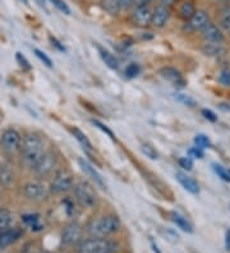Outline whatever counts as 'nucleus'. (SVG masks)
Segmentation results:
<instances>
[{"mask_svg":"<svg viewBox=\"0 0 230 253\" xmlns=\"http://www.w3.org/2000/svg\"><path fill=\"white\" fill-rule=\"evenodd\" d=\"M22 156L26 165L34 168L44 155V141L36 133H28L26 134L23 143L21 147Z\"/></svg>","mask_w":230,"mask_h":253,"instance_id":"f257e3e1","label":"nucleus"},{"mask_svg":"<svg viewBox=\"0 0 230 253\" xmlns=\"http://www.w3.org/2000/svg\"><path fill=\"white\" fill-rule=\"evenodd\" d=\"M120 225H122V222H120L119 217L115 215H106V216L93 220L89 225L87 230L92 238H106L117 233L120 229Z\"/></svg>","mask_w":230,"mask_h":253,"instance_id":"f03ea898","label":"nucleus"},{"mask_svg":"<svg viewBox=\"0 0 230 253\" xmlns=\"http://www.w3.org/2000/svg\"><path fill=\"white\" fill-rule=\"evenodd\" d=\"M118 244L106 238H91L82 241L78 246L80 253H114L117 251Z\"/></svg>","mask_w":230,"mask_h":253,"instance_id":"7ed1b4c3","label":"nucleus"},{"mask_svg":"<svg viewBox=\"0 0 230 253\" xmlns=\"http://www.w3.org/2000/svg\"><path fill=\"white\" fill-rule=\"evenodd\" d=\"M74 195L78 204L83 207H93L97 202V195L91 184L87 182H80L74 185Z\"/></svg>","mask_w":230,"mask_h":253,"instance_id":"20e7f679","label":"nucleus"},{"mask_svg":"<svg viewBox=\"0 0 230 253\" xmlns=\"http://www.w3.org/2000/svg\"><path fill=\"white\" fill-rule=\"evenodd\" d=\"M73 175L68 170H59L52 178L50 188H51V192L59 195V193H65V192L71 191L73 188Z\"/></svg>","mask_w":230,"mask_h":253,"instance_id":"39448f33","label":"nucleus"},{"mask_svg":"<svg viewBox=\"0 0 230 253\" xmlns=\"http://www.w3.org/2000/svg\"><path fill=\"white\" fill-rule=\"evenodd\" d=\"M0 142H1V147H3L6 154L13 155L21 150L22 137L18 130L10 128V129L4 130L3 134H1V138H0Z\"/></svg>","mask_w":230,"mask_h":253,"instance_id":"423d86ee","label":"nucleus"},{"mask_svg":"<svg viewBox=\"0 0 230 253\" xmlns=\"http://www.w3.org/2000/svg\"><path fill=\"white\" fill-rule=\"evenodd\" d=\"M56 155L52 151H46L44 152V155L41 156V159L37 161V164L34 167L35 171H36L37 175L45 176L49 175L52 170L55 169L56 167Z\"/></svg>","mask_w":230,"mask_h":253,"instance_id":"0eeeda50","label":"nucleus"},{"mask_svg":"<svg viewBox=\"0 0 230 253\" xmlns=\"http://www.w3.org/2000/svg\"><path fill=\"white\" fill-rule=\"evenodd\" d=\"M82 235H83V229L80 224H69L65 226L63 233H61V242L65 246H76L82 242Z\"/></svg>","mask_w":230,"mask_h":253,"instance_id":"6e6552de","label":"nucleus"},{"mask_svg":"<svg viewBox=\"0 0 230 253\" xmlns=\"http://www.w3.org/2000/svg\"><path fill=\"white\" fill-rule=\"evenodd\" d=\"M133 4V0H101L102 8L111 16H118L123 10L131 9Z\"/></svg>","mask_w":230,"mask_h":253,"instance_id":"1a4fd4ad","label":"nucleus"},{"mask_svg":"<svg viewBox=\"0 0 230 253\" xmlns=\"http://www.w3.org/2000/svg\"><path fill=\"white\" fill-rule=\"evenodd\" d=\"M151 18H152V12L148 8V5H137L133 10L132 19L136 25L139 27H147L151 25Z\"/></svg>","mask_w":230,"mask_h":253,"instance_id":"9d476101","label":"nucleus"},{"mask_svg":"<svg viewBox=\"0 0 230 253\" xmlns=\"http://www.w3.org/2000/svg\"><path fill=\"white\" fill-rule=\"evenodd\" d=\"M210 23V17L209 13L205 12V10L199 9L194 12V14L192 16V18L188 21L187 27L189 28L190 31H202L203 28Z\"/></svg>","mask_w":230,"mask_h":253,"instance_id":"9b49d317","label":"nucleus"},{"mask_svg":"<svg viewBox=\"0 0 230 253\" xmlns=\"http://www.w3.org/2000/svg\"><path fill=\"white\" fill-rule=\"evenodd\" d=\"M23 193L31 201H41L46 196V188L41 183L31 182L27 183L23 188Z\"/></svg>","mask_w":230,"mask_h":253,"instance_id":"f8f14e48","label":"nucleus"},{"mask_svg":"<svg viewBox=\"0 0 230 253\" xmlns=\"http://www.w3.org/2000/svg\"><path fill=\"white\" fill-rule=\"evenodd\" d=\"M22 237V230L18 228H8L0 232V248L9 247Z\"/></svg>","mask_w":230,"mask_h":253,"instance_id":"ddd939ff","label":"nucleus"},{"mask_svg":"<svg viewBox=\"0 0 230 253\" xmlns=\"http://www.w3.org/2000/svg\"><path fill=\"white\" fill-rule=\"evenodd\" d=\"M203 40L207 42H224V34L216 25L210 22L209 25L203 28L202 31Z\"/></svg>","mask_w":230,"mask_h":253,"instance_id":"4468645a","label":"nucleus"},{"mask_svg":"<svg viewBox=\"0 0 230 253\" xmlns=\"http://www.w3.org/2000/svg\"><path fill=\"white\" fill-rule=\"evenodd\" d=\"M175 4H177V12H178L179 18L184 19V21H189L196 12L193 0H177Z\"/></svg>","mask_w":230,"mask_h":253,"instance_id":"2eb2a0df","label":"nucleus"},{"mask_svg":"<svg viewBox=\"0 0 230 253\" xmlns=\"http://www.w3.org/2000/svg\"><path fill=\"white\" fill-rule=\"evenodd\" d=\"M169 17H170V10H169V8H166V6L164 5L157 6L156 9L152 12L151 25H152L153 27H157V28L164 27V25L168 22Z\"/></svg>","mask_w":230,"mask_h":253,"instance_id":"dca6fc26","label":"nucleus"},{"mask_svg":"<svg viewBox=\"0 0 230 253\" xmlns=\"http://www.w3.org/2000/svg\"><path fill=\"white\" fill-rule=\"evenodd\" d=\"M160 74L163 76L164 80L169 81V82L174 84L175 87L183 88V87L185 86V81L183 80L182 74L179 73L177 69H174V68H163L161 71H160Z\"/></svg>","mask_w":230,"mask_h":253,"instance_id":"f3484780","label":"nucleus"},{"mask_svg":"<svg viewBox=\"0 0 230 253\" xmlns=\"http://www.w3.org/2000/svg\"><path fill=\"white\" fill-rule=\"evenodd\" d=\"M78 164H80V167L82 168L83 171H85V173H86L87 175H89L90 178H91V179L98 185V187H101L102 189H106V185H105L104 179H102L101 175L98 174L97 170L92 167L91 164H89L86 160H83V159H80V160H78Z\"/></svg>","mask_w":230,"mask_h":253,"instance_id":"a211bd4d","label":"nucleus"},{"mask_svg":"<svg viewBox=\"0 0 230 253\" xmlns=\"http://www.w3.org/2000/svg\"><path fill=\"white\" fill-rule=\"evenodd\" d=\"M201 50L205 55L214 56V58L224 55L227 53V49L223 45V42H207V41H205Z\"/></svg>","mask_w":230,"mask_h":253,"instance_id":"6ab92c4d","label":"nucleus"},{"mask_svg":"<svg viewBox=\"0 0 230 253\" xmlns=\"http://www.w3.org/2000/svg\"><path fill=\"white\" fill-rule=\"evenodd\" d=\"M175 176H177L178 182L183 185L184 189H187V191L190 192L192 195H198V183H197L193 178H190V176H188L187 174L182 173V171H178V173L175 174Z\"/></svg>","mask_w":230,"mask_h":253,"instance_id":"aec40b11","label":"nucleus"},{"mask_svg":"<svg viewBox=\"0 0 230 253\" xmlns=\"http://www.w3.org/2000/svg\"><path fill=\"white\" fill-rule=\"evenodd\" d=\"M98 53H100V56H101L102 62L109 67L110 69H118L119 68V62H118V59L115 58V55L110 53V51H107L106 49H102V47L98 46Z\"/></svg>","mask_w":230,"mask_h":253,"instance_id":"412c9836","label":"nucleus"},{"mask_svg":"<svg viewBox=\"0 0 230 253\" xmlns=\"http://www.w3.org/2000/svg\"><path fill=\"white\" fill-rule=\"evenodd\" d=\"M22 221L25 222L26 225L30 226L32 230H40L43 228L40 222V216L37 213H26L22 216Z\"/></svg>","mask_w":230,"mask_h":253,"instance_id":"4be33fe9","label":"nucleus"},{"mask_svg":"<svg viewBox=\"0 0 230 253\" xmlns=\"http://www.w3.org/2000/svg\"><path fill=\"white\" fill-rule=\"evenodd\" d=\"M172 217H173V221H174L175 225L178 226L179 229H182L183 232H187V233L193 232L192 225H190L189 221H188L185 217H183L182 215H179V213H177V212H173Z\"/></svg>","mask_w":230,"mask_h":253,"instance_id":"5701e85b","label":"nucleus"},{"mask_svg":"<svg viewBox=\"0 0 230 253\" xmlns=\"http://www.w3.org/2000/svg\"><path fill=\"white\" fill-rule=\"evenodd\" d=\"M13 222V215L9 210L6 209H1L0 210V232L4 229L10 228Z\"/></svg>","mask_w":230,"mask_h":253,"instance_id":"b1692460","label":"nucleus"},{"mask_svg":"<svg viewBox=\"0 0 230 253\" xmlns=\"http://www.w3.org/2000/svg\"><path fill=\"white\" fill-rule=\"evenodd\" d=\"M13 183V173L8 167L0 168V184L3 187H9Z\"/></svg>","mask_w":230,"mask_h":253,"instance_id":"393cba45","label":"nucleus"},{"mask_svg":"<svg viewBox=\"0 0 230 253\" xmlns=\"http://www.w3.org/2000/svg\"><path fill=\"white\" fill-rule=\"evenodd\" d=\"M72 133H73V136L76 137L77 141H78V142H80L81 145H82L83 148H86V150L91 151V150H92V145H91V142H90V139L87 138L85 133L81 132V130L77 129V128H73V129H72Z\"/></svg>","mask_w":230,"mask_h":253,"instance_id":"a878e982","label":"nucleus"},{"mask_svg":"<svg viewBox=\"0 0 230 253\" xmlns=\"http://www.w3.org/2000/svg\"><path fill=\"white\" fill-rule=\"evenodd\" d=\"M194 143H196L197 147L199 148H209L211 147V142H210L209 137L205 136V134H197L194 137Z\"/></svg>","mask_w":230,"mask_h":253,"instance_id":"bb28decb","label":"nucleus"},{"mask_svg":"<svg viewBox=\"0 0 230 253\" xmlns=\"http://www.w3.org/2000/svg\"><path fill=\"white\" fill-rule=\"evenodd\" d=\"M215 173L220 176L221 179L225 180V182H230V170H228L227 168L221 167V165H214Z\"/></svg>","mask_w":230,"mask_h":253,"instance_id":"cd10ccee","label":"nucleus"},{"mask_svg":"<svg viewBox=\"0 0 230 253\" xmlns=\"http://www.w3.org/2000/svg\"><path fill=\"white\" fill-rule=\"evenodd\" d=\"M142 151H143V154L146 155L147 158L152 159V160L159 158V154H157V151L155 150V147L148 145V143H143V145H142Z\"/></svg>","mask_w":230,"mask_h":253,"instance_id":"c85d7f7f","label":"nucleus"},{"mask_svg":"<svg viewBox=\"0 0 230 253\" xmlns=\"http://www.w3.org/2000/svg\"><path fill=\"white\" fill-rule=\"evenodd\" d=\"M175 100L179 102H182V104H184V105L187 106H194L196 105V101H194L190 96L188 95H183V93H178V95H175Z\"/></svg>","mask_w":230,"mask_h":253,"instance_id":"c756f323","label":"nucleus"},{"mask_svg":"<svg viewBox=\"0 0 230 253\" xmlns=\"http://www.w3.org/2000/svg\"><path fill=\"white\" fill-rule=\"evenodd\" d=\"M141 72V68H139V65L136 64V63H132V64H129L128 67L126 68V76L128 78H135L136 76H138Z\"/></svg>","mask_w":230,"mask_h":253,"instance_id":"7c9ffc66","label":"nucleus"},{"mask_svg":"<svg viewBox=\"0 0 230 253\" xmlns=\"http://www.w3.org/2000/svg\"><path fill=\"white\" fill-rule=\"evenodd\" d=\"M50 1L54 4V6H55V8H58V9L60 10V12L64 13V14H68V16L71 14V9H69V6H68L67 4L63 1V0H50Z\"/></svg>","mask_w":230,"mask_h":253,"instance_id":"2f4dec72","label":"nucleus"},{"mask_svg":"<svg viewBox=\"0 0 230 253\" xmlns=\"http://www.w3.org/2000/svg\"><path fill=\"white\" fill-rule=\"evenodd\" d=\"M34 53L36 54L37 58L40 59L41 62H43L44 64L46 65V67H49V68H51V67H52V62H51V60H50V58L47 55H46L45 53H43V51H41V50H39V49H35Z\"/></svg>","mask_w":230,"mask_h":253,"instance_id":"473e14b6","label":"nucleus"},{"mask_svg":"<svg viewBox=\"0 0 230 253\" xmlns=\"http://www.w3.org/2000/svg\"><path fill=\"white\" fill-rule=\"evenodd\" d=\"M15 59H17V63H18L19 67H21L22 69H25V71H30V69H31L30 63H28L27 59H26L25 56L22 55L21 53L15 54Z\"/></svg>","mask_w":230,"mask_h":253,"instance_id":"72a5a7b5","label":"nucleus"},{"mask_svg":"<svg viewBox=\"0 0 230 253\" xmlns=\"http://www.w3.org/2000/svg\"><path fill=\"white\" fill-rule=\"evenodd\" d=\"M179 165L185 170L193 169V161L190 158H181L179 159Z\"/></svg>","mask_w":230,"mask_h":253,"instance_id":"f704fd0d","label":"nucleus"},{"mask_svg":"<svg viewBox=\"0 0 230 253\" xmlns=\"http://www.w3.org/2000/svg\"><path fill=\"white\" fill-rule=\"evenodd\" d=\"M92 123L95 124V126H97L98 129H101V130H102V132H104V133H106L107 136L110 137V138H111V139H115V137H114V133H113V132H111V130H110V129H109V128H107V126H105V124L100 123V122H98V121H92Z\"/></svg>","mask_w":230,"mask_h":253,"instance_id":"c9c22d12","label":"nucleus"},{"mask_svg":"<svg viewBox=\"0 0 230 253\" xmlns=\"http://www.w3.org/2000/svg\"><path fill=\"white\" fill-rule=\"evenodd\" d=\"M189 155L192 156V158H197V159H203V156H205L202 148L197 147V146H196V147L190 148Z\"/></svg>","mask_w":230,"mask_h":253,"instance_id":"e433bc0d","label":"nucleus"},{"mask_svg":"<svg viewBox=\"0 0 230 253\" xmlns=\"http://www.w3.org/2000/svg\"><path fill=\"white\" fill-rule=\"evenodd\" d=\"M220 82L225 86H230V71H223L220 73Z\"/></svg>","mask_w":230,"mask_h":253,"instance_id":"4c0bfd02","label":"nucleus"},{"mask_svg":"<svg viewBox=\"0 0 230 253\" xmlns=\"http://www.w3.org/2000/svg\"><path fill=\"white\" fill-rule=\"evenodd\" d=\"M202 115L206 118V119H209L210 122H216V121H218V117L215 115V113H212L211 110H207V109H203V110H202Z\"/></svg>","mask_w":230,"mask_h":253,"instance_id":"58836bf2","label":"nucleus"},{"mask_svg":"<svg viewBox=\"0 0 230 253\" xmlns=\"http://www.w3.org/2000/svg\"><path fill=\"white\" fill-rule=\"evenodd\" d=\"M223 21L230 22V5L227 6L224 10H223Z\"/></svg>","mask_w":230,"mask_h":253,"instance_id":"ea45409f","label":"nucleus"},{"mask_svg":"<svg viewBox=\"0 0 230 253\" xmlns=\"http://www.w3.org/2000/svg\"><path fill=\"white\" fill-rule=\"evenodd\" d=\"M225 248L230 252V229H228L227 234H225Z\"/></svg>","mask_w":230,"mask_h":253,"instance_id":"a19ab883","label":"nucleus"},{"mask_svg":"<svg viewBox=\"0 0 230 253\" xmlns=\"http://www.w3.org/2000/svg\"><path fill=\"white\" fill-rule=\"evenodd\" d=\"M160 1H161V5L166 6V8H170V6L174 5L177 0H160Z\"/></svg>","mask_w":230,"mask_h":253,"instance_id":"79ce46f5","label":"nucleus"},{"mask_svg":"<svg viewBox=\"0 0 230 253\" xmlns=\"http://www.w3.org/2000/svg\"><path fill=\"white\" fill-rule=\"evenodd\" d=\"M50 41H51V42L54 43V45H55V46L58 47V49L60 50V51H64V50H65L64 46H61V43L59 42V41L56 40V39H52V37H50Z\"/></svg>","mask_w":230,"mask_h":253,"instance_id":"37998d69","label":"nucleus"},{"mask_svg":"<svg viewBox=\"0 0 230 253\" xmlns=\"http://www.w3.org/2000/svg\"><path fill=\"white\" fill-rule=\"evenodd\" d=\"M221 27L224 28L225 31L228 32V34L230 35V22H227V21H223L221 19Z\"/></svg>","mask_w":230,"mask_h":253,"instance_id":"c03bdc74","label":"nucleus"},{"mask_svg":"<svg viewBox=\"0 0 230 253\" xmlns=\"http://www.w3.org/2000/svg\"><path fill=\"white\" fill-rule=\"evenodd\" d=\"M133 1H135V4H137V5H147L151 0H133Z\"/></svg>","mask_w":230,"mask_h":253,"instance_id":"a18cd8bd","label":"nucleus"},{"mask_svg":"<svg viewBox=\"0 0 230 253\" xmlns=\"http://www.w3.org/2000/svg\"><path fill=\"white\" fill-rule=\"evenodd\" d=\"M36 1L40 6H45V4H46V0H36Z\"/></svg>","mask_w":230,"mask_h":253,"instance_id":"49530a36","label":"nucleus"},{"mask_svg":"<svg viewBox=\"0 0 230 253\" xmlns=\"http://www.w3.org/2000/svg\"><path fill=\"white\" fill-rule=\"evenodd\" d=\"M19 1H22V3H25L26 5H27V4H28V0H19Z\"/></svg>","mask_w":230,"mask_h":253,"instance_id":"de8ad7c7","label":"nucleus"},{"mask_svg":"<svg viewBox=\"0 0 230 253\" xmlns=\"http://www.w3.org/2000/svg\"><path fill=\"white\" fill-rule=\"evenodd\" d=\"M219 1H223V3H230V0H219Z\"/></svg>","mask_w":230,"mask_h":253,"instance_id":"09e8293b","label":"nucleus"}]
</instances>
